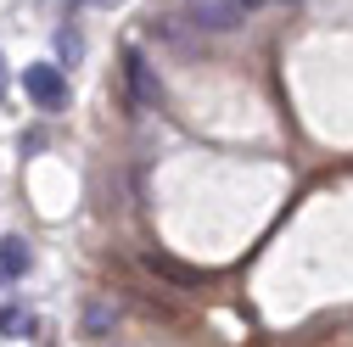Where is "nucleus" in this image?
Here are the masks:
<instances>
[{
    "label": "nucleus",
    "mask_w": 353,
    "mask_h": 347,
    "mask_svg": "<svg viewBox=\"0 0 353 347\" xmlns=\"http://www.w3.org/2000/svg\"><path fill=\"white\" fill-rule=\"evenodd\" d=\"M23 90H28L39 107H46V112L68 107V78H62L57 62H34V67H23Z\"/></svg>",
    "instance_id": "f257e3e1"
},
{
    "label": "nucleus",
    "mask_w": 353,
    "mask_h": 347,
    "mask_svg": "<svg viewBox=\"0 0 353 347\" xmlns=\"http://www.w3.org/2000/svg\"><path fill=\"white\" fill-rule=\"evenodd\" d=\"M185 12H191V23L208 28V34H236L247 6H241V0H185Z\"/></svg>",
    "instance_id": "f03ea898"
},
{
    "label": "nucleus",
    "mask_w": 353,
    "mask_h": 347,
    "mask_svg": "<svg viewBox=\"0 0 353 347\" xmlns=\"http://www.w3.org/2000/svg\"><path fill=\"white\" fill-rule=\"evenodd\" d=\"M123 78H129L135 107H163V78H157V67H152L141 51H123Z\"/></svg>",
    "instance_id": "7ed1b4c3"
},
{
    "label": "nucleus",
    "mask_w": 353,
    "mask_h": 347,
    "mask_svg": "<svg viewBox=\"0 0 353 347\" xmlns=\"http://www.w3.org/2000/svg\"><path fill=\"white\" fill-rule=\"evenodd\" d=\"M28 264H34V252H28V241H23V235H6V241H0V269H6L12 280H17V275H28Z\"/></svg>",
    "instance_id": "20e7f679"
},
{
    "label": "nucleus",
    "mask_w": 353,
    "mask_h": 347,
    "mask_svg": "<svg viewBox=\"0 0 353 347\" xmlns=\"http://www.w3.org/2000/svg\"><path fill=\"white\" fill-rule=\"evenodd\" d=\"M0 330H6L12 341H28V336H34V314H23V308H0Z\"/></svg>",
    "instance_id": "39448f33"
},
{
    "label": "nucleus",
    "mask_w": 353,
    "mask_h": 347,
    "mask_svg": "<svg viewBox=\"0 0 353 347\" xmlns=\"http://www.w3.org/2000/svg\"><path fill=\"white\" fill-rule=\"evenodd\" d=\"M112 319H118V308H107V302H90V314H84V330H90V336H101Z\"/></svg>",
    "instance_id": "423d86ee"
},
{
    "label": "nucleus",
    "mask_w": 353,
    "mask_h": 347,
    "mask_svg": "<svg viewBox=\"0 0 353 347\" xmlns=\"http://www.w3.org/2000/svg\"><path fill=\"white\" fill-rule=\"evenodd\" d=\"M146 264H152V269H163V275H174V280H185V286H191V280H196V275H191V269H180V264H174V257H157V252H152V257H146Z\"/></svg>",
    "instance_id": "0eeeda50"
},
{
    "label": "nucleus",
    "mask_w": 353,
    "mask_h": 347,
    "mask_svg": "<svg viewBox=\"0 0 353 347\" xmlns=\"http://www.w3.org/2000/svg\"><path fill=\"white\" fill-rule=\"evenodd\" d=\"M57 51H62L68 62H79V51H84V45H79V34H73V28H57Z\"/></svg>",
    "instance_id": "6e6552de"
},
{
    "label": "nucleus",
    "mask_w": 353,
    "mask_h": 347,
    "mask_svg": "<svg viewBox=\"0 0 353 347\" xmlns=\"http://www.w3.org/2000/svg\"><path fill=\"white\" fill-rule=\"evenodd\" d=\"M84 6H96V12H112V6H123V0H84Z\"/></svg>",
    "instance_id": "1a4fd4ad"
},
{
    "label": "nucleus",
    "mask_w": 353,
    "mask_h": 347,
    "mask_svg": "<svg viewBox=\"0 0 353 347\" xmlns=\"http://www.w3.org/2000/svg\"><path fill=\"white\" fill-rule=\"evenodd\" d=\"M0 101H6V67H0Z\"/></svg>",
    "instance_id": "9d476101"
},
{
    "label": "nucleus",
    "mask_w": 353,
    "mask_h": 347,
    "mask_svg": "<svg viewBox=\"0 0 353 347\" xmlns=\"http://www.w3.org/2000/svg\"><path fill=\"white\" fill-rule=\"evenodd\" d=\"M241 6H247V12H252V6H263V0H241Z\"/></svg>",
    "instance_id": "9b49d317"
},
{
    "label": "nucleus",
    "mask_w": 353,
    "mask_h": 347,
    "mask_svg": "<svg viewBox=\"0 0 353 347\" xmlns=\"http://www.w3.org/2000/svg\"><path fill=\"white\" fill-rule=\"evenodd\" d=\"M0 280H12V275H6V269H0Z\"/></svg>",
    "instance_id": "f8f14e48"
}]
</instances>
